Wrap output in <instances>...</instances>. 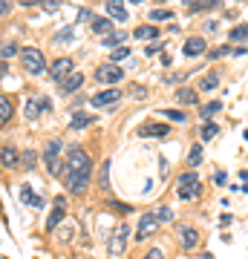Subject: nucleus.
Returning <instances> with one entry per match:
<instances>
[{"label":"nucleus","mask_w":248,"mask_h":259,"mask_svg":"<svg viewBox=\"0 0 248 259\" xmlns=\"http://www.w3.org/2000/svg\"><path fill=\"white\" fill-rule=\"evenodd\" d=\"M90 170H92L90 156H87L81 147H73L66 153V164H64V170H61V182L69 187V193L81 196L84 190H87V185H90Z\"/></svg>","instance_id":"f257e3e1"},{"label":"nucleus","mask_w":248,"mask_h":259,"mask_svg":"<svg viewBox=\"0 0 248 259\" xmlns=\"http://www.w3.org/2000/svg\"><path fill=\"white\" fill-rule=\"evenodd\" d=\"M199 193H202V187H199V176H196L193 170L182 173V176H179V182H176V196H179L182 202H193Z\"/></svg>","instance_id":"f03ea898"},{"label":"nucleus","mask_w":248,"mask_h":259,"mask_svg":"<svg viewBox=\"0 0 248 259\" xmlns=\"http://www.w3.org/2000/svg\"><path fill=\"white\" fill-rule=\"evenodd\" d=\"M127 239H130V225L121 222L110 236V256H121L127 250Z\"/></svg>","instance_id":"7ed1b4c3"},{"label":"nucleus","mask_w":248,"mask_h":259,"mask_svg":"<svg viewBox=\"0 0 248 259\" xmlns=\"http://www.w3.org/2000/svg\"><path fill=\"white\" fill-rule=\"evenodd\" d=\"M20 61H23V66H26L29 72H35V75H41L46 69V61H44V55H41V52H38V49H23V52H20Z\"/></svg>","instance_id":"20e7f679"},{"label":"nucleus","mask_w":248,"mask_h":259,"mask_svg":"<svg viewBox=\"0 0 248 259\" xmlns=\"http://www.w3.org/2000/svg\"><path fill=\"white\" fill-rule=\"evenodd\" d=\"M58 153H61V141H49V144H46V150H44V158H46V167H49V173H52V176H61V170H64V167H61V161H58Z\"/></svg>","instance_id":"39448f33"},{"label":"nucleus","mask_w":248,"mask_h":259,"mask_svg":"<svg viewBox=\"0 0 248 259\" xmlns=\"http://www.w3.org/2000/svg\"><path fill=\"white\" fill-rule=\"evenodd\" d=\"M176 231H179V239H182L185 250H193L196 245H199V233H196V228H191V225H179Z\"/></svg>","instance_id":"423d86ee"},{"label":"nucleus","mask_w":248,"mask_h":259,"mask_svg":"<svg viewBox=\"0 0 248 259\" xmlns=\"http://www.w3.org/2000/svg\"><path fill=\"white\" fill-rule=\"evenodd\" d=\"M156 228H159V219H156V213L150 210V213H145V216H141V222H138L136 236H138V239H147V236H150V233L156 231Z\"/></svg>","instance_id":"0eeeda50"},{"label":"nucleus","mask_w":248,"mask_h":259,"mask_svg":"<svg viewBox=\"0 0 248 259\" xmlns=\"http://www.w3.org/2000/svg\"><path fill=\"white\" fill-rule=\"evenodd\" d=\"M49 69H52V78L61 83L64 78H69V75H73V61H69V58H58V61H52V66H49Z\"/></svg>","instance_id":"6e6552de"},{"label":"nucleus","mask_w":248,"mask_h":259,"mask_svg":"<svg viewBox=\"0 0 248 259\" xmlns=\"http://www.w3.org/2000/svg\"><path fill=\"white\" fill-rule=\"evenodd\" d=\"M121 66L119 64H104L101 69H98V81L101 83H119L121 81Z\"/></svg>","instance_id":"1a4fd4ad"},{"label":"nucleus","mask_w":248,"mask_h":259,"mask_svg":"<svg viewBox=\"0 0 248 259\" xmlns=\"http://www.w3.org/2000/svg\"><path fill=\"white\" fill-rule=\"evenodd\" d=\"M121 101V93L119 90H101V93L92 95V107H107V104H119Z\"/></svg>","instance_id":"9d476101"},{"label":"nucleus","mask_w":248,"mask_h":259,"mask_svg":"<svg viewBox=\"0 0 248 259\" xmlns=\"http://www.w3.org/2000/svg\"><path fill=\"white\" fill-rule=\"evenodd\" d=\"M107 15L113 20H127V6L124 0H107Z\"/></svg>","instance_id":"9b49d317"},{"label":"nucleus","mask_w":248,"mask_h":259,"mask_svg":"<svg viewBox=\"0 0 248 259\" xmlns=\"http://www.w3.org/2000/svg\"><path fill=\"white\" fill-rule=\"evenodd\" d=\"M205 52V37H188L185 40V55L193 58V55H202Z\"/></svg>","instance_id":"f8f14e48"},{"label":"nucleus","mask_w":248,"mask_h":259,"mask_svg":"<svg viewBox=\"0 0 248 259\" xmlns=\"http://www.w3.org/2000/svg\"><path fill=\"white\" fill-rule=\"evenodd\" d=\"M81 83H84V75H81V72H73L69 78H64V81H61V93L69 95V93H75Z\"/></svg>","instance_id":"ddd939ff"},{"label":"nucleus","mask_w":248,"mask_h":259,"mask_svg":"<svg viewBox=\"0 0 248 259\" xmlns=\"http://www.w3.org/2000/svg\"><path fill=\"white\" fill-rule=\"evenodd\" d=\"M61 219H64V199H58L55 210L49 213V219H46V231H55L58 225H61Z\"/></svg>","instance_id":"4468645a"},{"label":"nucleus","mask_w":248,"mask_h":259,"mask_svg":"<svg viewBox=\"0 0 248 259\" xmlns=\"http://www.w3.org/2000/svg\"><path fill=\"white\" fill-rule=\"evenodd\" d=\"M20 196H23V204H29V207H41V204H44V199H41V196H38L29 185L20 187Z\"/></svg>","instance_id":"2eb2a0df"},{"label":"nucleus","mask_w":248,"mask_h":259,"mask_svg":"<svg viewBox=\"0 0 248 259\" xmlns=\"http://www.w3.org/2000/svg\"><path fill=\"white\" fill-rule=\"evenodd\" d=\"M92 115H87V112H75L73 115V121H69V130H81V127H90L92 124Z\"/></svg>","instance_id":"dca6fc26"},{"label":"nucleus","mask_w":248,"mask_h":259,"mask_svg":"<svg viewBox=\"0 0 248 259\" xmlns=\"http://www.w3.org/2000/svg\"><path fill=\"white\" fill-rule=\"evenodd\" d=\"M92 29H95V32H98V35H113V20H107V18H95L92 20Z\"/></svg>","instance_id":"f3484780"},{"label":"nucleus","mask_w":248,"mask_h":259,"mask_svg":"<svg viewBox=\"0 0 248 259\" xmlns=\"http://www.w3.org/2000/svg\"><path fill=\"white\" fill-rule=\"evenodd\" d=\"M136 37H141V40H153V37H159L156 26H150V23H145V26H138L136 32H133Z\"/></svg>","instance_id":"a211bd4d"},{"label":"nucleus","mask_w":248,"mask_h":259,"mask_svg":"<svg viewBox=\"0 0 248 259\" xmlns=\"http://www.w3.org/2000/svg\"><path fill=\"white\" fill-rule=\"evenodd\" d=\"M9 118H12V101H9V98H0V124L6 127Z\"/></svg>","instance_id":"6ab92c4d"},{"label":"nucleus","mask_w":248,"mask_h":259,"mask_svg":"<svg viewBox=\"0 0 248 259\" xmlns=\"http://www.w3.org/2000/svg\"><path fill=\"white\" fill-rule=\"evenodd\" d=\"M156 219H159V225L162 222H173V207H167V204H162V207H156Z\"/></svg>","instance_id":"aec40b11"},{"label":"nucleus","mask_w":248,"mask_h":259,"mask_svg":"<svg viewBox=\"0 0 248 259\" xmlns=\"http://www.w3.org/2000/svg\"><path fill=\"white\" fill-rule=\"evenodd\" d=\"M141 136H167V127H162V124H147V127L138 130Z\"/></svg>","instance_id":"412c9836"},{"label":"nucleus","mask_w":248,"mask_h":259,"mask_svg":"<svg viewBox=\"0 0 248 259\" xmlns=\"http://www.w3.org/2000/svg\"><path fill=\"white\" fill-rule=\"evenodd\" d=\"M124 37H127V35H121V32H113V35H107V37H104V47L119 49L121 44H124Z\"/></svg>","instance_id":"4be33fe9"},{"label":"nucleus","mask_w":248,"mask_h":259,"mask_svg":"<svg viewBox=\"0 0 248 259\" xmlns=\"http://www.w3.org/2000/svg\"><path fill=\"white\" fill-rule=\"evenodd\" d=\"M3 167H18V150L3 147Z\"/></svg>","instance_id":"5701e85b"},{"label":"nucleus","mask_w":248,"mask_h":259,"mask_svg":"<svg viewBox=\"0 0 248 259\" xmlns=\"http://www.w3.org/2000/svg\"><path fill=\"white\" fill-rule=\"evenodd\" d=\"M176 98H179V104H196V93L193 90H179Z\"/></svg>","instance_id":"b1692460"},{"label":"nucleus","mask_w":248,"mask_h":259,"mask_svg":"<svg viewBox=\"0 0 248 259\" xmlns=\"http://www.w3.org/2000/svg\"><path fill=\"white\" fill-rule=\"evenodd\" d=\"M20 161H23V167H26V170H32V167H35V161H38L35 150H23V158H20Z\"/></svg>","instance_id":"393cba45"},{"label":"nucleus","mask_w":248,"mask_h":259,"mask_svg":"<svg viewBox=\"0 0 248 259\" xmlns=\"http://www.w3.org/2000/svg\"><path fill=\"white\" fill-rule=\"evenodd\" d=\"M242 37H248V23H242V26H234V29H231V40H242Z\"/></svg>","instance_id":"a878e982"},{"label":"nucleus","mask_w":248,"mask_h":259,"mask_svg":"<svg viewBox=\"0 0 248 259\" xmlns=\"http://www.w3.org/2000/svg\"><path fill=\"white\" fill-rule=\"evenodd\" d=\"M124 58H130V49L127 47H119L110 52V61H124Z\"/></svg>","instance_id":"bb28decb"},{"label":"nucleus","mask_w":248,"mask_h":259,"mask_svg":"<svg viewBox=\"0 0 248 259\" xmlns=\"http://www.w3.org/2000/svg\"><path fill=\"white\" fill-rule=\"evenodd\" d=\"M188 161H191V164H199V161H202V147H199V144H193V147H191Z\"/></svg>","instance_id":"cd10ccee"},{"label":"nucleus","mask_w":248,"mask_h":259,"mask_svg":"<svg viewBox=\"0 0 248 259\" xmlns=\"http://www.w3.org/2000/svg\"><path fill=\"white\" fill-rule=\"evenodd\" d=\"M217 133H220V127H217V124H211V121H208V124H205V127H202V139L208 141V139H214Z\"/></svg>","instance_id":"c85d7f7f"},{"label":"nucleus","mask_w":248,"mask_h":259,"mask_svg":"<svg viewBox=\"0 0 248 259\" xmlns=\"http://www.w3.org/2000/svg\"><path fill=\"white\" fill-rule=\"evenodd\" d=\"M170 15H173V12H167V9H156V12H150V20H153V23H159V20H167Z\"/></svg>","instance_id":"c756f323"},{"label":"nucleus","mask_w":248,"mask_h":259,"mask_svg":"<svg viewBox=\"0 0 248 259\" xmlns=\"http://www.w3.org/2000/svg\"><path fill=\"white\" fill-rule=\"evenodd\" d=\"M214 112H220V104H217V101L205 104V107H202V118H211Z\"/></svg>","instance_id":"7c9ffc66"},{"label":"nucleus","mask_w":248,"mask_h":259,"mask_svg":"<svg viewBox=\"0 0 248 259\" xmlns=\"http://www.w3.org/2000/svg\"><path fill=\"white\" fill-rule=\"evenodd\" d=\"M55 40H61V44H69V40H73V29H69V26L61 29V32L55 35Z\"/></svg>","instance_id":"2f4dec72"},{"label":"nucleus","mask_w":248,"mask_h":259,"mask_svg":"<svg viewBox=\"0 0 248 259\" xmlns=\"http://www.w3.org/2000/svg\"><path fill=\"white\" fill-rule=\"evenodd\" d=\"M217 81H220V78H217V75H205L202 78V90H214V87H217Z\"/></svg>","instance_id":"473e14b6"},{"label":"nucleus","mask_w":248,"mask_h":259,"mask_svg":"<svg viewBox=\"0 0 248 259\" xmlns=\"http://www.w3.org/2000/svg\"><path fill=\"white\" fill-rule=\"evenodd\" d=\"M15 52H18V47H15V44H9V40H6V44H3V61H9V58L15 55Z\"/></svg>","instance_id":"72a5a7b5"},{"label":"nucleus","mask_w":248,"mask_h":259,"mask_svg":"<svg viewBox=\"0 0 248 259\" xmlns=\"http://www.w3.org/2000/svg\"><path fill=\"white\" fill-rule=\"evenodd\" d=\"M44 9L46 12H58L61 9V0H44Z\"/></svg>","instance_id":"f704fd0d"},{"label":"nucleus","mask_w":248,"mask_h":259,"mask_svg":"<svg viewBox=\"0 0 248 259\" xmlns=\"http://www.w3.org/2000/svg\"><path fill=\"white\" fill-rule=\"evenodd\" d=\"M165 115L167 118H173V121H185V112H179V110H167Z\"/></svg>","instance_id":"c9c22d12"},{"label":"nucleus","mask_w":248,"mask_h":259,"mask_svg":"<svg viewBox=\"0 0 248 259\" xmlns=\"http://www.w3.org/2000/svg\"><path fill=\"white\" fill-rule=\"evenodd\" d=\"M58 236H61V242H69V239H73V228H61Z\"/></svg>","instance_id":"e433bc0d"},{"label":"nucleus","mask_w":248,"mask_h":259,"mask_svg":"<svg viewBox=\"0 0 248 259\" xmlns=\"http://www.w3.org/2000/svg\"><path fill=\"white\" fill-rule=\"evenodd\" d=\"M81 20H92V12L90 9H81V12H78V23H81Z\"/></svg>","instance_id":"4c0bfd02"},{"label":"nucleus","mask_w":248,"mask_h":259,"mask_svg":"<svg viewBox=\"0 0 248 259\" xmlns=\"http://www.w3.org/2000/svg\"><path fill=\"white\" fill-rule=\"evenodd\" d=\"M214 182H217V185H225L228 179H225V173H222V170H217V173H214Z\"/></svg>","instance_id":"58836bf2"},{"label":"nucleus","mask_w":248,"mask_h":259,"mask_svg":"<svg viewBox=\"0 0 248 259\" xmlns=\"http://www.w3.org/2000/svg\"><path fill=\"white\" fill-rule=\"evenodd\" d=\"M145 259H162V250H159V248H153L150 253H145Z\"/></svg>","instance_id":"ea45409f"},{"label":"nucleus","mask_w":248,"mask_h":259,"mask_svg":"<svg viewBox=\"0 0 248 259\" xmlns=\"http://www.w3.org/2000/svg\"><path fill=\"white\" fill-rule=\"evenodd\" d=\"M0 12H3V15H9V0H3V3H0Z\"/></svg>","instance_id":"a19ab883"},{"label":"nucleus","mask_w":248,"mask_h":259,"mask_svg":"<svg viewBox=\"0 0 248 259\" xmlns=\"http://www.w3.org/2000/svg\"><path fill=\"white\" fill-rule=\"evenodd\" d=\"M23 6H32V3H44V0H20Z\"/></svg>","instance_id":"79ce46f5"},{"label":"nucleus","mask_w":248,"mask_h":259,"mask_svg":"<svg viewBox=\"0 0 248 259\" xmlns=\"http://www.w3.org/2000/svg\"><path fill=\"white\" fill-rule=\"evenodd\" d=\"M130 3H141V0H130Z\"/></svg>","instance_id":"37998d69"}]
</instances>
